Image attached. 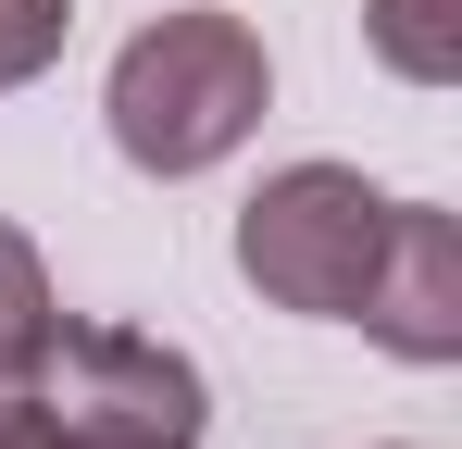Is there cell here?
<instances>
[{
    "instance_id": "6",
    "label": "cell",
    "mask_w": 462,
    "mask_h": 449,
    "mask_svg": "<svg viewBox=\"0 0 462 449\" xmlns=\"http://www.w3.org/2000/svg\"><path fill=\"white\" fill-rule=\"evenodd\" d=\"M375 50H387L400 75L438 87V75L462 63V50H450V0H375Z\"/></svg>"
},
{
    "instance_id": "2",
    "label": "cell",
    "mask_w": 462,
    "mask_h": 449,
    "mask_svg": "<svg viewBox=\"0 0 462 449\" xmlns=\"http://www.w3.org/2000/svg\"><path fill=\"white\" fill-rule=\"evenodd\" d=\"M387 188H363L350 162H288V175H263L250 188V213H237V275L275 299V312H312V325H350L363 288H375L387 262Z\"/></svg>"
},
{
    "instance_id": "3",
    "label": "cell",
    "mask_w": 462,
    "mask_h": 449,
    "mask_svg": "<svg viewBox=\"0 0 462 449\" xmlns=\"http://www.w3.org/2000/svg\"><path fill=\"white\" fill-rule=\"evenodd\" d=\"M51 449H200V362L138 325H63L38 362Z\"/></svg>"
},
{
    "instance_id": "5",
    "label": "cell",
    "mask_w": 462,
    "mask_h": 449,
    "mask_svg": "<svg viewBox=\"0 0 462 449\" xmlns=\"http://www.w3.org/2000/svg\"><path fill=\"white\" fill-rule=\"evenodd\" d=\"M51 337H63V299H51V262L0 224V387H38L51 362Z\"/></svg>"
},
{
    "instance_id": "1",
    "label": "cell",
    "mask_w": 462,
    "mask_h": 449,
    "mask_svg": "<svg viewBox=\"0 0 462 449\" xmlns=\"http://www.w3.org/2000/svg\"><path fill=\"white\" fill-rule=\"evenodd\" d=\"M263 100H275V63H263V38H250L237 13H213V0L138 25V38L113 50V87H100L113 150H125L138 175H213V162L263 125Z\"/></svg>"
},
{
    "instance_id": "4",
    "label": "cell",
    "mask_w": 462,
    "mask_h": 449,
    "mask_svg": "<svg viewBox=\"0 0 462 449\" xmlns=\"http://www.w3.org/2000/svg\"><path fill=\"white\" fill-rule=\"evenodd\" d=\"M350 325L387 337L400 362H450L462 350V224L438 200H400L387 213V262H375V288H363Z\"/></svg>"
},
{
    "instance_id": "8",
    "label": "cell",
    "mask_w": 462,
    "mask_h": 449,
    "mask_svg": "<svg viewBox=\"0 0 462 449\" xmlns=\"http://www.w3.org/2000/svg\"><path fill=\"white\" fill-rule=\"evenodd\" d=\"M0 449H51V437H38V399H25V387H0Z\"/></svg>"
},
{
    "instance_id": "7",
    "label": "cell",
    "mask_w": 462,
    "mask_h": 449,
    "mask_svg": "<svg viewBox=\"0 0 462 449\" xmlns=\"http://www.w3.org/2000/svg\"><path fill=\"white\" fill-rule=\"evenodd\" d=\"M63 25H76V0H0V87L63 63Z\"/></svg>"
}]
</instances>
